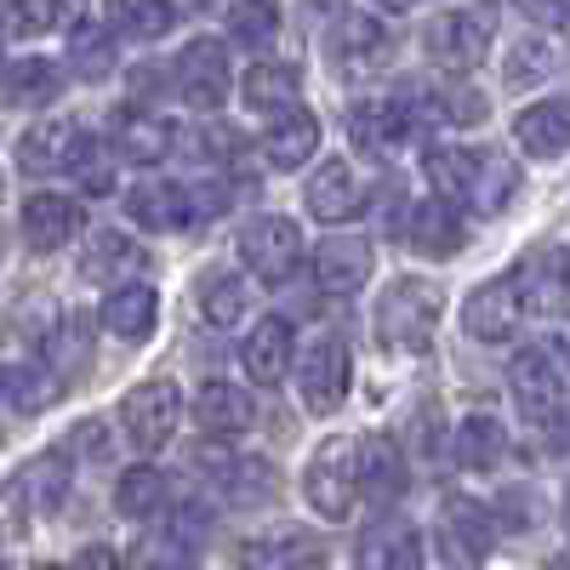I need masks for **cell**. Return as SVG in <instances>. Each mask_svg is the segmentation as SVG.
Here are the masks:
<instances>
[{
  "mask_svg": "<svg viewBox=\"0 0 570 570\" xmlns=\"http://www.w3.org/2000/svg\"><path fill=\"white\" fill-rule=\"evenodd\" d=\"M91 343H98V325H91L86 314H63L52 325V337H46V365H52L58 376H75V371H86Z\"/></svg>",
  "mask_w": 570,
  "mask_h": 570,
  "instance_id": "obj_31",
  "label": "cell"
},
{
  "mask_svg": "<svg viewBox=\"0 0 570 570\" xmlns=\"http://www.w3.org/2000/svg\"><path fill=\"white\" fill-rule=\"evenodd\" d=\"M177 91H183V104L188 109H223L228 104V52H223V40H188L183 52H177Z\"/></svg>",
  "mask_w": 570,
  "mask_h": 570,
  "instance_id": "obj_7",
  "label": "cell"
},
{
  "mask_svg": "<svg viewBox=\"0 0 570 570\" xmlns=\"http://www.w3.org/2000/svg\"><path fill=\"white\" fill-rule=\"evenodd\" d=\"M240 257H246V268H257V279L279 285L303 257V228L292 217H252L240 228Z\"/></svg>",
  "mask_w": 570,
  "mask_h": 570,
  "instance_id": "obj_8",
  "label": "cell"
},
{
  "mask_svg": "<svg viewBox=\"0 0 570 570\" xmlns=\"http://www.w3.org/2000/svg\"><path fill=\"white\" fill-rule=\"evenodd\" d=\"M314 149H320V120H314L308 109H285V115H274V126L263 131V160L279 166V171L303 166Z\"/></svg>",
  "mask_w": 570,
  "mask_h": 570,
  "instance_id": "obj_23",
  "label": "cell"
},
{
  "mask_svg": "<svg viewBox=\"0 0 570 570\" xmlns=\"http://www.w3.org/2000/svg\"><path fill=\"white\" fill-rule=\"evenodd\" d=\"M40 570H63V564H40Z\"/></svg>",
  "mask_w": 570,
  "mask_h": 570,
  "instance_id": "obj_56",
  "label": "cell"
},
{
  "mask_svg": "<svg viewBox=\"0 0 570 570\" xmlns=\"http://www.w3.org/2000/svg\"><path fill=\"white\" fill-rule=\"evenodd\" d=\"M519 320H525V292H519V274H497L485 279L480 292L468 297L462 308V325H468V337L473 343H508Z\"/></svg>",
  "mask_w": 570,
  "mask_h": 570,
  "instance_id": "obj_5",
  "label": "cell"
},
{
  "mask_svg": "<svg viewBox=\"0 0 570 570\" xmlns=\"http://www.w3.org/2000/svg\"><path fill=\"white\" fill-rule=\"evenodd\" d=\"M513 188H519V171L502 149H473V200H468V212L497 217L513 200Z\"/></svg>",
  "mask_w": 570,
  "mask_h": 570,
  "instance_id": "obj_26",
  "label": "cell"
},
{
  "mask_svg": "<svg viewBox=\"0 0 570 570\" xmlns=\"http://www.w3.org/2000/svg\"><path fill=\"white\" fill-rule=\"evenodd\" d=\"M548 440H553V451H570V405L548 422Z\"/></svg>",
  "mask_w": 570,
  "mask_h": 570,
  "instance_id": "obj_53",
  "label": "cell"
},
{
  "mask_svg": "<svg viewBox=\"0 0 570 570\" xmlns=\"http://www.w3.org/2000/svg\"><path fill=\"white\" fill-rule=\"evenodd\" d=\"M553 75V46L542 35H525L508 58V86H542Z\"/></svg>",
  "mask_w": 570,
  "mask_h": 570,
  "instance_id": "obj_42",
  "label": "cell"
},
{
  "mask_svg": "<svg viewBox=\"0 0 570 570\" xmlns=\"http://www.w3.org/2000/svg\"><path fill=\"white\" fill-rule=\"evenodd\" d=\"M109 23H115L126 40H160V35L177 23V12L160 7V0H120V7L109 12Z\"/></svg>",
  "mask_w": 570,
  "mask_h": 570,
  "instance_id": "obj_38",
  "label": "cell"
},
{
  "mask_svg": "<svg viewBox=\"0 0 570 570\" xmlns=\"http://www.w3.org/2000/svg\"><path fill=\"white\" fill-rule=\"evenodd\" d=\"M69 52H75V63H80L86 75H104V69H109V58H115V40H109V35H98V29H80V35L69 40Z\"/></svg>",
  "mask_w": 570,
  "mask_h": 570,
  "instance_id": "obj_46",
  "label": "cell"
},
{
  "mask_svg": "<svg viewBox=\"0 0 570 570\" xmlns=\"http://www.w3.org/2000/svg\"><path fill=\"white\" fill-rule=\"evenodd\" d=\"M462 240H468V223H462L456 206L422 200V206L411 212V246H416L422 257H451V252H462Z\"/></svg>",
  "mask_w": 570,
  "mask_h": 570,
  "instance_id": "obj_24",
  "label": "cell"
},
{
  "mask_svg": "<svg viewBox=\"0 0 570 570\" xmlns=\"http://www.w3.org/2000/svg\"><path fill=\"white\" fill-rule=\"evenodd\" d=\"M360 485L371 491V502H394L405 491V462L394 440H365L360 445Z\"/></svg>",
  "mask_w": 570,
  "mask_h": 570,
  "instance_id": "obj_33",
  "label": "cell"
},
{
  "mask_svg": "<svg viewBox=\"0 0 570 570\" xmlns=\"http://www.w3.org/2000/svg\"><path fill=\"white\" fill-rule=\"evenodd\" d=\"M314 279L331 297H354L371 279V240H360V234H331V240H320L314 246Z\"/></svg>",
  "mask_w": 570,
  "mask_h": 570,
  "instance_id": "obj_13",
  "label": "cell"
},
{
  "mask_svg": "<svg viewBox=\"0 0 570 570\" xmlns=\"http://www.w3.org/2000/svg\"><path fill=\"white\" fill-rule=\"evenodd\" d=\"M292 371V320L285 314H263L246 337V376L257 389H279Z\"/></svg>",
  "mask_w": 570,
  "mask_h": 570,
  "instance_id": "obj_14",
  "label": "cell"
},
{
  "mask_svg": "<svg viewBox=\"0 0 570 570\" xmlns=\"http://www.w3.org/2000/svg\"><path fill=\"white\" fill-rule=\"evenodd\" d=\"M137 263V246L126 240V234H115V228H98L86 240V252H80V274L86 279H104V274H115V268H131Z\"/></svg>",
  "mask_w": 570,
  "mask_h": 570,
  "instance_id": "obj_39",
  "label": "cell"
},
{
  "mask_svg": "<svg viewBox=\"0 0 570 570\" xmlns=\"http://www.w3.org/2000/svg\"><path fill=\"white\" fill-rule=\"evenodd\" d=\"M200 314L212 325H234V320L246 314V279L240 274H212L200 285Z\"/></svg>",
  "mask_w": 570,
  "mask_h": 570,
  "instance_id": "obj_41",
  "label": "cell"
},
{
  "mask_svg": "<svg viewBox=\"0 0 570 570\" xmlns=\"http://www.w3.org/2000/svg\"><path fill=\"white\" fill-rule=\"evenodd\" d=\"M360 570H422V537L405 519H376L360 537Z\"/></svg>",
  "mask_w": 570,
  "mask_h": 570,
  "instance_id": "obj_17",
  "label": "cell"
},
{
  "mask_svg": "<svg viewBox=\"0 0 570 570\" xmlns=\"http://www.w3.org/2000/svg\"><path fill=\"white\" fill-rule=\"evenodd\" d=\"M405 131H411L405 104H383V98H371V104H360V109L348 115V137H354V149H360V155H371V160L394 155Z\"/></svg>",
  "mask_w": 570,
  "mask_h": 570,
  "instance_id": "obj_18",
  "label": "cell"
},
{
  "mask_svg": "<svg viewBox=\"0 0 570 570\" xmlns=\"http://www.w3.org/2000/svg\"><path fill=\"white\" fill-rule=\"evenodd\" d=\"M0 252H7V240H0Z\"/></svg>",
  "mask_w": 570,
  "mask_h": 570,
  "instance_id": "obj_57",
  "label": "cell"
},
{
  "mask_svg": "<svg viewBox=\"0 0 570 570\" xmlns=\"http://www.w3.org/2000/svg\"><path fill=\"white\" fill-rule=\"evenodd\" d=\"M513 137H519V149L537 155V160L564 155V149H570V98H542V104H531V109H519Z\"/></svg>",
  "mask_w": 570,
  "mask_h": 570,
  "instance_id": "obj_16",
  "label": "cell"
},
{
  "mask_svg": "<svg viewBox=\"0 0 570 570\" xmlns=\"http://www.w3.org/2000/svg\"><path fill=\"white\" fill-rule=\"evenodd\" d=\"M195 473L200 480H212L223 497H240V502H263L268 485H274V473L240 451H228V445H195Z\"/></svg>",
  "mask_w": 570,
  "mask_h": 570,
  "instance_id": "obj_12",
  "label": "cell"
},
{
  "mask_svg": "<svg viewBox=\"0 0 570 570\" xmlns=\"http://www.w3.org/2000/svg\"><path fill=\"white\" fill-rule=\"evenodd\" d=\"M440 285L428 279H394L383 303H376V343H383L389 354H422L428 343H434V325H440Z\"/></svg>",
  "mask_w": 570,
  "mask_h": 570,
  "instance_id": "obj_1",
  "label": "cell"
},
{
  "mask_svg": "<svg viewBox=\"0 0 570 570\" xmlns=\"http://www.w3.org/2000/svg\"><path fill=\"white\" fill-rule=\"evenodd\" d=\"M553 354H564V360H570V320L553 331Z\"/></svg>",
  "mask_w": 570,
  "mask_h": 570,
  "instance_id": "obj_54",
  "label": "cell"
},
{
  "mask_svg": "<svg viewBox=\"0 0 570 570\" xmlns=\"http://www.w3.org/2000/svg\"><path fill=\"white\" fill-rule=\"evenodd\" d=\"M360 206H365V183L354 177L348 160H325L308 177V212L320 223H348V217H360Z\"/></svg>",
  "mask_w": 570,
  "mask_h": 570,
  "instance_id": "obj_15",
  "label": "cell"
},
{
  "mask_svg": "<svg viewBox=\"0 0 570 570\" xmlns=\"http://www.w3.org/2000/svg\"><path fill=\"white\" fill-rule=\"evenodd\" d=\"M12 23L18 29H52V23H63V7H40V0H29V7H12Z\"/></svg>",
  "mask_w": 570,
  "mask_h": 570,
  "instance_id": "obj_50",
  "label": "cell"
},
{
  "mask_svg": "<svg viewBox=\"0 0 570 570\" xmlns=\"http://www.w3.org/2000/svg\"><path fill=\"white\" fill-rule=\"evenodd\" d=\"M0 200H7V177H0Z\"/></svg>",
  "mask_w": 570,
  "mask_h": 570,
  "instance_id": "obj_55",
  "label": "cell"
},
{
  "mask_svg": "<svg viewBox=\"0 0 570 570\" xmlns=\"http://www.w3.org/2000/svg\"><path fill=\"white\" fill-rule=\"evenodd\" d=\"M166 473L160 468H131V473H120V513H131V519H142V513H160L166 508Z\"/></svg>",
  "mask_w": 570,
  "mask_h": 570,
  "instance_id": "obj_40",
  "label": "cell"
},
{
  "mask_svg": "<svg viewBox=\"0 0 570 570\" xmlns=\"http://www.w3.org/2000/svg\"><path fill=\"white\" fill-rule=\"evenodd\" d=\"M7 98L18 109H40L58 98V63L52 58H18L7 63Z\"/></svg>",
  "mask_w": 570,
  "mask_h": 570,
  "instance_id": "obj_35",
  "label": "cell"
},
{
  "mask_svg": "<svg viewBox=\"0 0 570 570\" xmlns=\"http://www.w3.org/2000/svg\"><path fill=\"white\" fill-rule=\"evenodd\" d=\"M80 206L75 200H63V195H35L29 206H23V240L35 246V252H58V246H69L75 234H80Z\"/></svg>",
  "mask_w": 570,
  "mask_h": 570,
  "instance_id": "obj_21",
  "label": "cell"
},
{
  "mask_svg": "<svg viewBox=\"0 0 570 570\" xmlns=\"http://www.w3.org/2000/svg\"><path fill=\"white\" fill-rule=\"evenodd\" d=\"M508 456V428L497 422V416H468L462 428H456V462L468 468V473H485V468H497Z\"/></svg>",
  "mask_w": 570,
  "mask_h": 570,
  "instance_id": "obj_32",
  "label": "cell"
},
{
  "mask_svg": "<svg viewBox=\"0 0 570 570\" xmlns=\"http://www.w3.org/2000/svg\"><path fill=\"white\" fill-rule=\"evenodd\" d=\"M491 29H497V7H451L428 18V58L445 69H480V58L491 52Z\"/></svg>",
  "mask_w": 570,
  "mask_h": 570,
  "instance_id": "obj_3",
  "label": "cell"
},
{
  "mask_svg": "<svg viewBox=\"0 0 570 570\" xmlns=\"http://www.w3.org/2000/svg\"><path fill=\"white\" fill-rule=\"evenodd\" d=\"M0 389H7V405H12L18 416H35V411H46V405L58 400L63 376H58L52 365H18V371L0 376Z\"/></svg>",
  "mask_w": 570,
  "mask_h": 570,
  "instance_id": "obj_34",
  "label": "cell"
},
{
  "mask_svg": "<svg viewBox=\"0 0 570 570\" xmlns=\"http://www.w3.org/2000/svg\"><path fill=\"white\" fill-rule=\"evenodd\" d=\"M195 422L206 428V434H246V428H252V400H246V389L206 383L200 400H195Z\"/></svg>",
  "mask_w": 570,
  "mask_h": 570,
  "instance_id": "obj_30",
  "label": "cell"
},
{
  "mask_svg": "<svg viewBox=\"0 0 570 570\" xmlns=\"http://www.w3.org/2000/svg\"><path fill=\"white\" fill-rule=\"evenodd\" d=\"M422 171H428L434 200L468 212V200H473V149H428L422 155Z\"/></svg>",
  "mask_w": 570,
  "mask_h": 570,
  "instance_id": "obj_27",
  "label": "cell"
},
{
  "mask_svg": "<svg viewBox=\"0 0 570 570\" xmlns=\"http://www.w3.org/2000/svg\"><path fill=\"white\" fill-rule=\"evenodd\" d=\"M497 513H502V525L508 531H525V525H537L542 519V508H537V491H502V502H497Z\"/></svg>",
  "mask_w": 570,
  "mask_h": 570,
  "instance_id": "obj_47",
  "label": "cell"
},
{
  "mask_svg": "<svg viewBox=\"0 0 570 570\" xmlns=\"http://www.w3.org/2000/svg\"><path fill=\"white\" fill-rule=\"evenodd\" d=\"M69 451H80L86 462H109L115 440H109V428H104V422H80L75 434H69Z\"/></svg>",
  "mask_w": 570,
  "mask_h": 570,
  "instance_id": "obj_48",
  "label": "cell"
},
{
  "mask_svg": "<svg viewBox=\"0 0 570 570\" xmlns=\"http://www.w3.org/2000/svg\"><path fill=\"white\" fill-rule=\"evenodd\" d=\"M115 149H120L131 166H155L160 155H171V126H166L160 115L126 109V115H115Z\"/></svg>",
  "mask_w": 570,
  "mask_h": 570,
  "instance_id": "obj_25",
  "label": "cell"
},
{
  "mask_svg": "<svg viewBox=\"0 0 570 570\" xmlns=\"http://www.w3.org/2000/svg\"><path fill=\"white\" fill-rule=\"evenodd\" d=\"M126 212H131V223H142V228H160V234H171V228H188V223H195V212H188V188H177V183H166V177L137 183L131 195H126Z\"/></svg>",
  "mask_w": 570,
  "mask_h": 570,
  "instance_id": "obj_20",
  "label": "cell"
},
{
  "mask_svg": "<svg viewBox=\"0 0 570 570\" xmlns=\"http://www.w3.org/2000/svg\"><path fill=\"white\" fill-rule=\"evenodd\" d=\"M177 389L166 383H137L131 394H126V405H120V416H126V434H131V445L137 451H160L171 434H177Z\"/></svg>",
  "mask_w": 570,
  "mask_h": 570,
  "instance_id": "obj_10",
  "label": "cell"
},
{
  "mask_svg": "<svg viewBox=\"0 0 570 570\" xmlns=\"http://www.w3.org/2000/svg\"><path fill=\"white\" fill-rule=\"evenodd\" d=\"M86 142H91V137H86L75 120H40V126L23 131V142H18V166H23L29 177L75 171L80 155H86Z\"/></svg>",
  "mask_w": 570,
  "mask_h": 570,
  "instance_id": "obj_11",
  "label": "cell"
},
{
  "mask_svg": "<svg viewBox=\"0 0 570 570\" xmlns=\"http://www.w3.org/2000/svg\"><path fill=\"white\" fill-rule=\"evenodd\" d=\"M240 564L246 570H325L331 564V548L314 531H285V537H268V542L246 548Z\"/></svg>",
  "mask_w": 570,
  "mask_h": 570,
  "instance_id": "obj_22",
  "label": "cell"
},
{
  "mask_svg": "<svg viewBox=\"0 0 570 570\" xmlns=\"http://www.w3.org/2000/svg\"><path fill=\"white\" fill-rule=\"evenodd\" d=\"M18 491H23V502H35L40 513H58L63 497H69V462H63V456H35V462L18 473Z\"/></svg>",
  "mask_w": 570,
  "mask_h": 570,
  "instance_id": "obj_37",
  "label": "cell"
},
{
  "mask_svg": "<svg viewBox=\"0 0 570 570\" xmlns=\"http://www.w3.org/2000/svg\"><path fill=\"white\" fill-rule=\"evenodd\" d=\"M228 29L246 46H268L279 35V12L274 7H228Z\"/></svg>",
  "mask_w": 570,
  "mask_h": 570,
  "instance_id": "obj_44",
  "label": "cell"
},
{
  "mask_svg": "<svg viewBox=\"0 0 570 570\" xmlns=\"http://www.w3.org/2000/svg\"><path fill=\"white\" fill-rule=\"evenodd\" d=\"M80 188H86V195H109V188H115V160H109V149H104V142H86V155H80Z\"/></svg>",
  "mask_w": 570,
  "mask_h": 570,
  "instance_id": "obj_45",
  "label": "cell"
},
{
  "mask_svg": "<svg viewBox=\"0 0 570 570\" xmlns=\"http://www.w3.org/2000/svg\"><path fill=\"white\" fill-rule=\"evenodd\" d=\"M75 570H126V564H120V553H109V548L98 542V548H86V553L75 559Z\"/></svg>",
  "mask_w": 570,
  "mask_h": 570,
  "instance_id": "obj_52",
  "label": "cell"
},
{
  "mask_svg": "<svg viewBox=\"0 0 570 570\" xmlns=\"http://www.w3.org/2000/svg\"><path fill=\"white\" fill-rule=\"evenodd\" d=\"M18 525H23V491H18V480H12V485H0V531L12 537Z\"/></svg>",
  "mask_w": 570,
  "mask_h": 570,
  "instance_id": "obj_51",
  "label": "cell"
},
{
  "mask_svg": "<svg viewBox=\"0 0 570 570\" xmlns=\"http://www.w3.org/2000/svg\"><path fill=\"white\" fill-rule=\"evenodd\" d=\"M337 58L348 69H371L389 58V29L376 12H343L337 18Z\"/></svg>",
  "mask_w": 570,
  "mask_h": 570,
  "instance_id": "obj_28",
  "label": "cell"
},
{
  "mask_svg": "<svg viewBox=\"0 0 570 570\" xmlns=\"http://www.w3.org/2000/svg\"><path fill=\"white\" fill-rule=\"evenodd\" d=\"M246 109H297V69L285 63H252L246 69Z\"/></svg>",
  "mask_w": 570,
  "mask_h": 570,
  "instance_id": "obj_36",
  "label": "cell"
},
{
  "mask_svg": "<svg viewBox=\"0 0 570 570\" xmlns=\"http://www.w3.org/2000/svg\"><path fill=\"white\" fill-rule=\"evenodd\" d=\"M508 389L531 422H553L564 411V371L548 360V348H519L508 365Z\"/></svg>",
  "mask_w": 570,
  "mask_h": 570,
  "instance_id": "obj_9",
  "label": "cell"
},
{
  "mask_svg": "<svg viewBox=\"0 0 570 570\" xmlns=\"http://www.w3.org/2000/svg\"><path fill=\"white\" fill-rule=\"evenodd\" d=\"M155 314H160V297L149 292V285H120V292H109V303H104V325L115 331V337H126V343L149 337Z\"/></svg>",
  "mask_w": 570,
  "mask_h": 570,
  "instance_id": "obj_29",
  "label": "cell"
},
{
  "mask_svg": "<svg viewBox=\"0 0 570 570\" xmlns=\"http://www.w3.org/2000/svg\"><path fill=\"white\" fill-rule=\"evenodd\" d=\"M137 570H195V548H183L177 537H149L137 542Z\"/></svg>",
  "mask_w": 570,
  "mask_h": 570,
  "instance_id": "obj_43",
  "label": "cell"
},
{
  "mask_svg": "<svg viewBox=\"0 0 570 570\" xmlns=\"http://www.w3.org/2000/svg\"><path fill=\"white\" fill-rule=\"evenodd\" d=\"M348 383H354V360H348V348L337 343V337H320L308 354H303V365H297V389H303V405L314 411V416H331L343 400H348Z\"/></svg>",
  "mask_w": 570,
  "mask_h": 570,
  "instance_id": "obj_6",
  "label": "cell"
},
{
  "mask_svg": "<svg viewBox=\"0 0 570 570\" xmlns=\"http://www.w3.org/2000/svg\"><path fill=\"white\" fill-rule=\"evenodd\" d=\"M434 542H440V559L451 570H473L485 564L491 548H497V513L473 497H451L434 519Z\"/></svg>",
  "mask_w": 570,
  "mask_h": 570,
  "instance_id": "obj_4",
  "label": "cell"
},
{
  "mask_svg": "<svg viewBox=\"0 0 570 570\" xmlns=\"http://www.w3.org/2000/svg\"><path fill=\"white\" fill-rule=\"evenodd\" d=\"M525 292V314H564L570 320V252H542L519 274Z\"/></svg>",
  "mask_w": 570,
  "mask_h": 570,
  "instance_id": "obj_19",
  "label": "cell"
},
{
  "mask_svg": "<svg viewBox=\"0 0 570 570\" xmlns=\"http://www.w3.org/2000/svg\"><path fill=\"white\" fill-rule=\"evenodd\" d=\"M445 120H456V126L485 120V98H480V91H468V86H445Z\"/></svg>",
  "mask_w": 570,
  "mask_h": 570,
  "instance_id": "obj_49",
  "label": "cell"
},
{
  "mask_svg": "<svg viewBox=\"0 0 570 570\" xmlns=\"http://www.w3.org/2000/svg\"><path fill=\"white\" fill-rule=\"evenodd\" d=\"M303 497L320 519H348L354 502L365 497L360 485V445L354 440H325L314 456H308V473H303Z\"/></svg>",
  "mask_w": 570,
  "mask_h": 570,
  "instance_id": "obj_2",
  "label": "cell"
}]
</instances>
